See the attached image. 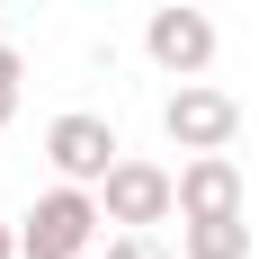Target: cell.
I'll return each instance as SVG.
<instances>
[{
	"mask_svg": "<svg viewBox=\"0 0 259 259\" xmlns=\"http://www.w3.org/2000/svg\"><path fill=\"white\" fill-rule=\"evenodd\" d=\"M161 134H170L179 152H233L241 99H233V90H214V80H179L170 107H161Z\"/></svg>",
	"mask_w": 259,
	"mask_h": 259,
	"instance_id": "2",
	"label": "cell"
},
{
	"mask_svg": "<svg viewBox=\"0 0 259 259\" xmlns=\"http://www.w3.org/2000/svg\"><path fill=\"white\" fill-rule=\"evenodd\" d=\"M99 206H107V224L152 233V224H170V214H179V179H170L161 161H116V170L99 179Z\"/></svg>",
	"mask_w": 259,
	"mask_h": 259,
	"instance_id": "4",
	"label": "cell"
},
{
	"mask_svg": "<svg viewBox=\"0 0 259 259\" xmlns=\"http://www.w3.org/2000/svg\"><path fill=\"white\" fill-rule=\"evenodd\" d=\"M45 161H54V179H80V188H99L107 170L125 161V143H116V125H107V116L72 107V116H54V125H45Z\"/></svg>",
	"mask_w": 259,
	"mask_h": 259,
	"instance_id": "3",
	"label": "cell"
},
{
	"mask_svg": "<svg viewBox=\"0 0 259 259\" xmlns=\"http://www.w3.org/2000/svg\"><path fill=\"white\" fill-rule=\"evenodd\" d=\"M250 206V188H241L233 152H188L179 170V214H241Z\"/></svg>",
	"mask_w": 259,
	"mask_h": 259,
	"instance_id": "6",
	"label": "cell"
},
{
	"mask_svg": "<svg viewBox=\"0 0 259 259\" xmlns=\"http://www.w3.org/2000/svg\"><path fill=\"white\" fill-rule=\"evenodd\" d=\"M18 90H27V63H18V45H0V125L18 116Z\"/></svg>",
	"mask_w": 259,
	"mask_h": 259,
	"instance_id": "8",
	"label": "cell"
},
{
	"mask_svg": "<svg viewBox=\"0 0 259 259\" xmlns=\"http://www.w3.org/2000/svg\"><path fill=\"white\" fill-rule=\"evenodd\" d=\"M143 54H152L170 80H197V72L214 63V18L170 0V9H152V18H143Z\"/></svg>",
	"mask_w": 259,
	"mask_h": 259,
	"instance_id": "5",
	"label": "cell"
},
{
	"mask_svg": "<svg viewBox=\"0 0 259 259\" xmlns=\"http://www.w3.org/2000/svg\"><path fill=\"white\" fill-rule=\"evenodd\" d=\"M107 259H170V250H161V241H152V233H134V224H125V233L107 241Z\"/></svg>",
	"mask_w": 259,
	"mask_h": 259,
	"instance_id": "9",
	"label": "cell"
},
{
	"mask_svg": "<svg viewBox=\"0 0 259 259\" xmlns=\"http://www.w3.org/2000/svg\"><path fill=\"white\" fill-rule=\"evenodd\" d=\"M179 250L188 259H250V206L241 214H179Z\"/></svg>",
	"mask_w": 259,
	"mask_h": 259,
	"instance_id": "7",
	"label": "cell"
},
{
	"mask_svg": "<svg viewBox=\"0 0 259 259\" xmlns=\"http://www.w3.org/2000/svg\"><path fill=\"white\" fill-rule=\"evenodd\" d=\"M0 259H27V241H18V233H9V224H0Z\"/></svg>",
	"mask_w": 259,
	"mask_h": 259,
	"instance_id": "10",
	"label": "cell"
},
{
	"mask_svg": "<svg viewBox=\"0 0 259 259\" xmlns=\"http://www.w3.org/2000/svg\"><path fill=\"white\" fill-rule=\"evenodd\" d=\"M99 224H107V206H99V188H80V179H63V188H45L36 206H27V259H80L90 241H99Z\"/></svg>",
	"mask_w": 259,
	"mask_h": 259,
	"instance_id": "1",
	"label": "cell"
}]
</instances>
